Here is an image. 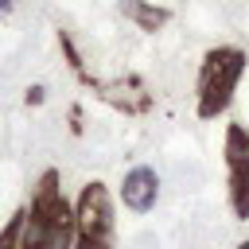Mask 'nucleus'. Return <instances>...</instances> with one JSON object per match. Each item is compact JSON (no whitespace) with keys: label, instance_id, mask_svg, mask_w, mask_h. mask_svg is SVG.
<instances>
[{"label":"nucleus","instance_id":"1","mask_svg":"<svg viewBox=\"0 0 249 249\" xmlns=\"http://www.w3.org/2000/svg\"><path fill=\"white\" fill-rule=\"evenodd\" d=\"M19 249H74V206L66 202L54 167L39 175L31 191V206H23Z\"/></svg>","mask_w":249,"mask_h":249},{"label":"nucleus","instance_id":"2","mask_svg":"<svg viewBox=\"0 0 249 249\" xmlns=\"http://www.w3.org/2000/svg\"><path fill=\"white\" fill-rule=\"evenodd\" d=\"M249 66V54L241 47H210L202 54V66H198V86H195V113L202 121H218L233 93H237V82Z\"/></svg>","mask_w":249,"mask_h":249},{"label":"nucleus","instance_id":"3","mask_svg":"<svg viewBox=\"0 0 249 249\" xmlns=\"http://www.w3.org/2000/svg\"><path fill=\"white\" fill-rule=\"evenodd\" d=\"M117 222H113V198L105 183H86L74 202V249H113Z\"/></svg>","mask_w":249,"mask_h":249},{"label":"nucleus","instance_id":"4","mask_svg":"<svg viewBox=\"0 0 249 249\" xmlns=\"http://www.w3.org/2000/svg\"><path fill=\"white\" fill-rule=\"evenodd\" d=\"M226 179H230V210L237 222H249V128L241 121L226 124Z\"/></svg>","mask_w":249,"mask_h":249},{"label":"nucleus","instance_id":"5","mask_svg":"<svg viewBox=\"0 0 249 249\" xmlns=\"http://www.w3.org/2000/svg\"><path fill=\"white\" fill-rule=\"evenodd\" d=\"M160 198V175L152 167H132L121 183V202L132 210V214H148Z\"/></svg>","mask_w":249,"mask_h":249},{"label":"nucleus","instance_id":"6","mask_svg":"<svg viewBox=\"0 0 249 249\" xmlns=\"http://www.w3.org/2000/svg\"><path fill=\"white\" fill-rule=\"evenodd\" d=\"M121 12L140 27V31H160L167 19H171V12L167 8H160V4H148V0H121Z\"/></svg>","mask_w":249,"mask_h":249},{"label":"nucleus","instance_id":"7","mask_svg":"<svg viewBox=\"0 0 249 249\" xmlns=\"http://www.w3.org/2000/svg\"><path fill=\"white\" fill-rule=\"evenodd\" d=\"M19 237H23V210H16L0 226V249H19Z\"/></svg>","mask_w":249,"mask_h":249},{"label":"nucleus","instance_id":"8","mask_svg":"<svg viewBox=\"0 0 249 249\" xmlns=\"http://www.w3.org/2000/svg\"><path fill=\"white\" fill-rule=\"evenodd\" d=\"M43 97H47L43 86H31V89H27V105H43Z\"/></svg>","mask_w":249,"mask_h":249},{"label":"nucleus","instance_id":"9","mask_svg":"<svg viewBox=\"0 0 249 249\" xmlns=\"http://www.w3.org/2000/svg\"><path fill=\"white\" fill-rule=\"evenodd\" d=\"M12 8H16V0H0V19H4V16L12 12Z\"/></svg>","mask_w":249,"mask_h":249},{"label":"nucleus","instance_id":"10","mask_svg":"<svg viewBox=\"0 0 249 249\" xmlns=\"http://www.w3.org/2000/svg\"><path fill=\"white\" fill-rule=\"evenodd\" d=\"M237 249H249V241H241V245H237Z\"/></svg>","mask_w":249,"mask_h":249}]
</instances>
